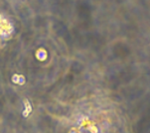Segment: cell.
Wrapping results in <instances>:
<instances>
[{"instance_id":"obj_1","label":"cell","mask_w":150,"mask_h":133,"mask_svg":"<svg viewBox=\"0 0 150 133\" xmlns=\"http://www.w3.org/2000/svg\"><path fill=\"white\" fill-rule=\"evenodd\" d=\"M14 32V26L4 15L0 14V36L2 39H10Z\"/></svg>"}]
</instances>
